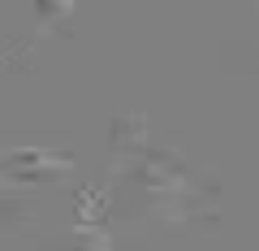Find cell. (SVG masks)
Returning a JSON list of instances; mask_svg holds the SVG:
<instances>
[]
</instances>
